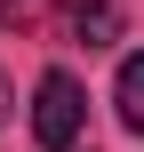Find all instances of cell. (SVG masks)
<instances>
[{
  "label": "cell",
  "mask_w": 144,
  "mask_h": 152,
  "mask_svg": "<svg viewBox=\"0 0 144 152\" xmlns=\"http://www.w3.org/2000/svg\"><path fill=\"white\" fill-rule=\"evenodd\" d=\"M80 128H88L80 80H72V72H40V88H32V136H40V152H72Z\"/></svg>",
  "instance_id": "obj_1"
},
{
  "label": "cell",
  "mask_w": 144,
  "mask_h": 152,
  "mask_svg": "<svg viewBox=\"0 0 144 152\" xmlns=\"http://www.w3.org/2000/svg\"><path fill=\"white\" fill-rule=\"evenodd\" d=\"M64 24H72L80 48H112L120 40V8L112 0H64Z\"/></svg>",
  "instance_id": "obj_2"
},
{
  "label": "cell",
  "mask_w": 144,
  "mask_h": 152,
  "mask_svg": "<svg viewBox=\"0 0 144 152\" xmlns=\"http://www.w3.org/2000/svg\"><path fill=\"white\" fill-rule=\"evenodd\" d=\"M112 104H120V128H128V136H144V56H120Z\"/></svg>",
  "instance_id": "obj_3"
},
{
  "label": "cell",
  "mask_w": 144,
  "mask_h": 152,
  "mask_svg": "<svg viewBox=\"0 0 144 152\" xmlns=\"http://www.w3.org/2000/svg\"><path fill=\"white\" fill-rule=\"evenodd\" d=\"M8 104H16V96H8V72H0V120H8Z\"/></svg>",
  "instance_id": "obj_4"
}]
</instances>
